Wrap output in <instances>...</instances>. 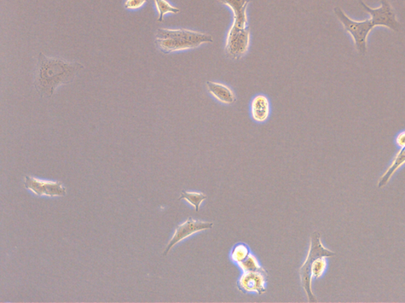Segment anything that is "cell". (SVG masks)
Returning <instances> with one entry per match:
<instances>
[{"instance_id":"obj_10","label":"cell","mask_w":405,"mask_h":303,"mask_svg":"<svg viewBox=\"0 0 405 303\" xmlns=\"http://www.w3.org/2000/svg\"><path fill=\"white\" fill-rule=\"evenodd\" d=\"M207 90L216 100L222 104L231 106L236 101V97L232 90L227 85L215 83V81H207Z\"/></svg>"},{"instance_id":"obj_14","label":"cell","mask_w":405,"mask_h":303,"mask_svg":"<svg viewBox=\"0 0 405 303\" xmlns=\"http://www.w3.org/2000/svg\"><path fill=\"white\" fill-rule=\"evenodd\" d=\"M156 10L158 11V22H161L164 20L166 15H175L180 13V9L173 6L167 0H154Z\"/></svg>"},{"instance_id":"obj_17","label":"cell","mask_w":405,"mask_h":303,"mask_svg":"<svg viewBox=\"0 0 405 303\" xmlns=\"http://www.w3.org/2000/svg\"><path fill=\"white\" fill-rule=\"evenodd\" d=\"M242 272L264 271V268L260 265L255 256L251 254L248 258L238 264Z\"/></svg>"},{"instance_id":"obj_8","label":"cell","mask_w":405,"mask_h":303,"mask_svg":"<svg viewBox=\"0 0 405 303\" xmlns=\"http://www.w3.org/2000/svg\"><path fill=\"white\" fill-rule=\"evenodd\" d=\"M269 278L268 272H243L238 281V288L244 293L263 295L267 291L266 284Z\"/></svg>"},{"instance_id":"obj_15","label":"cell","mask_w":405,"mask_h":303,"mask_svg":"<svg viewBox=\"0 0 405 303\" xmlns=\"http://www.w3.org/2000/svg\"><path fill=\"white\" fill-rule=\"evenodd\" d=\"M207 196L205 194L200 193V192L182 191L181 197L179 198V200H186L190 205L195 207L196 211L198 212L202 202H204Z\"/></svg>"},{"instance_id":"obj_16","label":"cell","mask_w":405,"mask_h":303,"mask_svg":"<svg viewBox=\"0 0 405 303\" xmlns=\"http://www.w3.org/2000/svg\"><path fill=\"white\" fill-rule=\"evenodd\" d=\"M251 254V249L246 244L239 243L231 250L230 259L235 264L238 265L246 259Z\"/></svg>"},{"instance_id":"obj_19","label":"cell","mask_w":405,"mask_h":303,"mask_svg":"<svg viewBox=\"0 0 405 303\" xmlns=\"http://www.w3.org/2000/svg\"><path fill=\"white\" fill-rule=\"evenodd\" d=\"M395 142L399 148L405 147V131L398 133Z\"/></svg>"},{"instance_id":"obj_3","label":"cell","mask_w":405,"mask_h":303,"mask_svg":"<svg viewBox=\"0 0 405 303\" xmlns=\"http://www.w3.org/2000/svg\"><path fill=\"white\" fill-rule=\"evenodd\" d=\"M213 42L210 34L187 30V28H159L155 34L154 44L163 54L198 48L207 43Z\"/></svg>"},{"instance_id":"obj_18","label":"cell","mask_w":405,"mask_h":303,"mask_svg":"<svg viewBox=\"0 0 405 303\" xmlns=\"http://www.w3.org/2000/svg\"><path fill=\"white\" fill-rule=\"evenodd\" d=\"M148 2V0H125L124 7L126 10H136L141 9Z\"/></svg>"},{"instance_id":"obj_1","label":"cell","mask_w":405,"mask_h":303,"mask_svg":"<svg viewBox=\"0 0 405 303\" xmlns=\"http://www.w3.org/2000/svg\"><path fill=\"white\" fill-rule=\"evenodd\" d=\"M84 68L81 63L47 56L40 52L33 74L34 88L40 97L50 98L59 87L72 84Z\"/></svg>"},{"instance_id":"obj_13","label":"cell","mask_w":405,"mask_h":303,"mask_svg":"<svg viewBox=\"0 0 405 303\" xmlns=\"http://www.w3.org/2000/svg\"><path fill=\"white\" fill-rule=\"evenodd\" d=\"M405 165V147L400 148L393 157L392 161L386 169L383 176L381 177L378 183V188H383L389 183L395 174Z\"/></svg>"},{"instance_id":"obj_2","label":"cell","mask_w":405,"mask_h":303,"mask_svg":"<svg viewBox=\"0 0 405 303\" xmlns=\"http://www.w3.org/2000/svg\"><path fill=\"white\" fill-rule=\"evenodd\" d=\"M335 253L324 247L321 243V234L315 231L310 238V249L308 258L300 268L299 274L302 286L309 302H317L316 296L312 290V281L313 279H319L327 269L326 258L333 257Z\"/></svg>"},{"instance_id":"obj_7","label":"cell","mask_w":405,"mask_h":303,"mask_svg":"<svg viewBox=\"0 0 405 303\" xmlns=\"http://www.w3.org/2000/svg\"><path fill=\"white\" fill-rule=\"evenodd\" d=\"M213 226V223L205 222V221L196 220L192 218L188 219L183 224L177 226L175 234L171 238L170 243H168L164 255H167L176 244L185 240V238L193 236L196 232L211 229Z\"/></svg>"},{"instance_id":"obj_12","label":"cell","mask_w":405,"mask_h":303,"mask_svg":"<svg viewBox=\"0 0 405 303\" xmlns=\"http://www.w3.org/2000/svg\"><path fill=\"white\" fill-rule=\"evenodd\" d=\"M251 116L254 121L264 122L268 120L270 114V103L265 95H258L251 102Z\"/></svg>"},{"instance_id":"obj_6","label":"cell","mask_w":405,"mask_h":303,"mask_svg":"<svg viewBox=\"0 0 405 303\" xmlns=\"http://www.w3.org/2000/svg\"><path fill=\"white\" fill-rule=\"evenodd\" d=\"M381 3L380 8L372 9L361 0L360 1L361 7L370 15L376 26L386 27L392 31L398 32L400 22L397 21L395 11L393 10L390 0H381Z\"/></svg>"},{"instance_id":"obj_4","label":"cell","mask_w":405,"mask_h":303,"mask_svg":"<svg viewBox=\"0 0 405 303\" xmlns=\"http://www.w3.org/2000/svg\"><path fill=\"white\" fill-rule=\"evenodd\" d=\"M334 13L342 24L344 31L351 35L358 54L364 56L367 51V40L370 32L376 26L374 20L370 17L369 20L363 22L354 21L347 15L342 9L339 7L334 8Z\"/></svg>"},{"instance_id":"obj_9","label":"cell","mask_w":405,"mask_h":303,"mask_svg":"<svg viewBox=\"0 0 405 303\" xmlns=\"http://www.w3.org/2000/svg\"><path fill=\"white\" fill-rule=\"evenodd\" d=\"M25 186L38 196L62 197L67 193L65 186L60 182L44 181L28 176L25 178Z\"/></svg>"},{"instance_id":"obj_5","label":"cell","mask_w":405,"mask_h":303,"mask_svg":"<svg viewBox=\"0 0 405 303\" xmlns=\"http://www.w3.org/2000/svg\"><path fill=\"white\" fill-rule=\"evenodd\" d=\"M250 43L251 33L248 27L240 28L232 25L225 38V51L232 59H241L247 54Z\"/></svg>"},{"instance_id":"obj_11","label":"cell","mask_w":405,"mask_h":303,"mask_svg":"<svg viewBox=\"0 0 405 303\" xmlns=\"http://www.w3.org/2000/svg\"><path fill=\"white\" fill-rule=\"evenodd\" d=\"M232 10L234 15L233 26L247 28V7L250 0H221Z\"/></svg>"}]
</instances>
